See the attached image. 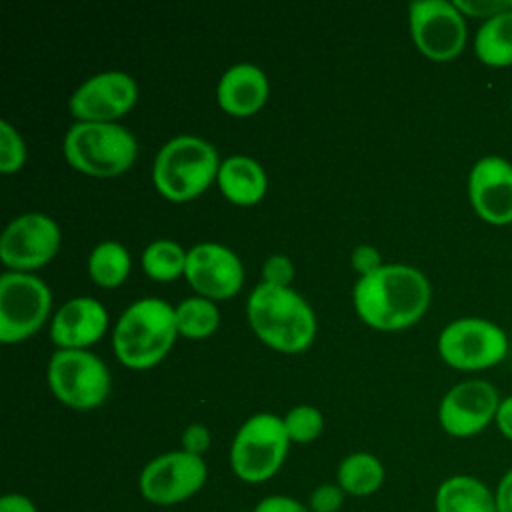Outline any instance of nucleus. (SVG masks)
<instances>
[{
  "instance_id": "1",
  "label": "nucleus",
  "mask_w": 512,
  "mask_h": 512,
  "mask_svg": "<svg viewBox=\"0 0 512 512\" xmlns=\"http://www.w3.org/2000/svg\"><path fill=\"white\" fill-rule=\"evenodd\" d=\"M432 286L422 270L410 264H382L360 276L352 288L358 318L384 332L414 326L428 310Z\"/></svg>"
},
{
  "instance_id": "2",
  "label": "nucleus",
  "mask_w": 512,
  "mask_h": 512,
  "mask_svg": "<svg viewBox=\"0 0 512 512\" xmlns=\"http://www.w3.org/2000/svg\"><path fill=\"white\" fill-rule=\"evenodd\" d=\"M246 318L254 334L286 354L306 350L316 336V314L292 286L260 282L246 300Z\"/></svg>"
},
{
  "instance_id": "3",
  "label": "nucleus",
  "mask_w": 512,
  "mask_h": 512,
  "mask_svg": "<svg viewBox=\"0 0 512 512\" xmlns=\"http://www.w3.org/2000/svg\"><path fill=\"white\" fill-rule=\"evenodd\" d=\"M178 336L174 306L146 296L134 300L116 320L112 348L126 368L148 370L170 352Z\"/></svg>"
},
{
  "instance_id": "4",
  "label": "nucleus",
  "mask_w": 512,
  "mask_h": 512,
  "mask_svg": "<svg viewBox=\"0 0 512 512\" xmlns=\"http://www.w3.org/2000/svg\"><path fill=\"white\" fill-rule=\"evenodd\" d=\"M220 164L212 142L194 134H180L158 150L152 162V182L166 200L188 202L216 182Z\"/></svg>"
},
{
  "instance_id": "5",
  "label": "nucleus",
  "mask_w": 512,
  "mask_h": 512,
  "mask_svg": "<svg viewBox=\"0 0 512 512\" xmlns=\"http://www.w3.org/2000/svg\"><path fill=\"white\" fill-rule=\"evenodd\" d=\"M66 162L94 178L124 174L138 156L134 134L118 122H74L62 142Z\"/></svg>"
},
{
  "instance_id": "6",
  "label": "nucleus",
  "mask_w": 512,
  "mask_h": 512,
  "mask_svg": "<svg viewBox=\"0 0 512 512\" xmlns=\"http://www.w3.org/2000/svg\"><path fill=\"white\" fill-rule=\"evenodd\" d=\"M288 448L290 438L284 430L282 416L258 412L234 434L230 446V468L242 482H266L282 468Z\"/></svg>"
},
{
  "instance_id": "7",
  "label": "nucleus",
  "mask_w": 512,
  "mask_h": 512,
  "mask_svg": "<svg viewBox=\"0 0 512 512\" xmlns=\"http://www.w3.org/2000/svg\"><path fill=\"white\" fill-rule=\"evenodd\" d=\"M436 348L450 368L480 372L498 366L506 358L510 342L496 322L480 316H462L440 330Z\"/></svg>"
},
{
  "instance_id": "8",
  "label": "nucleus",
  "mask_w": 512,
  "mask_h": 512,
  "mask_svg": "<svg viewBox=\"0 0 512 512\" xmlns=\"http://www.w3.org/2000/svg\"><path fill=\"white\" fill-rule=\"evenodd\" d=\"M46 380L56 400L74 410L100 406L112 388L108 366L90 350L56 348L48 360Z\"/></svg>"
},
{
  "instance_id": "9",
  "label": "nucleus",
  "mask_w": 512,
  "mask_h": 512,
  "mask_svg": "<svg viewBox=\"0 0 512 512\" xmlns=\"http://www.w3.org/2000/svg\"><path fill=\"white\" fill-rule=\"evenodd\" d=\"M52 310L50 286L32 272L0 276V342L18 344L34 336Z\"/></svg>"
},
{
  "instance_id": "10",
  "label": "nucleus",
  "mask_w": 512,
  "mask_h": 512,
  "mask_svg": "<svg viewBox=\"0 0 512 512\" xmlns=\"http://www.w3.org/2000/svg\"><path fill=\"white\" fill-rule=\"evenodd\" d=\"M408 30L416 50L434 62L454 60L468 40L466 18L450 0L410 2Z\"/></svg>"
},
{
  "instance_id": "11",
  "label": "nucleus",
  "mask_w": 512,
  "mask_h": 512,
  "mask_svg": "<svg viewBox=\"0 0 512 512\" xmlns=\"http://www.w3.org/2000/svg\"><path fill=\"white\" fill-rule=\"evenodd\" d=\"M208 478L204 456L170 450L152 458L138 476V490L150 504L174 506L192 498Z\"/></svg>"
},
{
  "instance_id": "12",
  "label": "nucleus",
  "mask_w": 512,
  "mask_h": 512,
  "mask_svg": "<svg viewBox=\"0 0 512 512\" xmlns=\"http://www.w3.org/2000/svg\"><path fill=\"white\" fill-rule=\"evenodd\" d=\"M62 242L60 226L42 212H26L8 222L0 238V260L8 270L32 272L46 266Z\"/></svg>"
},
{
  "instance_id": "13",
  "label": "nucleus",
  "mask_w": 512,
  "mask_h": 512,
  "mask_svg": "<svg viewBox=\"0 0 512 512\" xmlns=\"http://www.w3.org/2000/svg\"><path fill=\"white\" fill-rule=\"evenodd\" d=\"M500 400L492 382L482 378L462 380L438 404L440 428L452 438H472L494 424Z\"/></svg>"
},
{
  "instance_id": "14",
  "label": "nucleus",
  "mask_w": 512,
  "mask_h": 512,
  "mask_svg": "<svg viewBox=\"0 0 512 512\" xmlns=\"http://www.w3.org/2000/svg\"><path fill=\"white\" fill-rule=\"evenodd\" d=\"M138 100L136 80L122 70H106L86 78L70 96L68 108L76 122H116Z\"/></svg>"
},
{
  "instance_id": "15",
  "label": "nucleus",
  "mask_w": 512,
  "mask_h": 512,
  "mask_svg": "<svg viewBox=\"0 0 512 512\" xmlns=\"http://www.w3.org/2000/svg\"><path fill=\"white\" fill-rule=\"evenodd\" d=\"M184 278L198 296L216 302L238 294L244 284V266L232 248L220 242H198L188 250Z\"/></svg>"
},
{
  "instance_id": "16",
  "label": "nucleus",
  "mask_w": 512,
  "mask_h": 512,
  "mask_svg": "<svg viewBox=\"0 0 512 512\" xmlns=\"http://www.w3.org/2000/svg\"><path fill=\"white\" fill-rule=\"evenodd\" d=\"M468 200L480 220L512 224V162L498 154L478 158L468 172Z\"/></svg>"
},
{
  "instance_id": "17",
  "label": "nucleus",
  "mask_w": 512,
  "mask_h": 512,
  "mask_svg": "<svg viewBox=\"0 0 512 512\" xmlns=\"http://www.w3.org/2000/svg\"><path fill=\"white\" fill-rule=\"evenodd\" d=\"M108 330V312L92 296H76L64 302L50 322V338L56 348L88 350Z\"/></svg>"
},
{
  "instance_id": "18",
  "label": "nucleus",
  "mask_w": 512,
  "mask_h": 512,
  "mask_svg": "<svg viewBox=\"0 0 512 512\" xmlns=\"http://www.w3.org/2000/svg\"><path fill=\"white\" fill-rule=\"evenodd\" d=\"M270 82L266 72L252 62H238L224 70L216 84L218 106L238 118L256 114L268 100Z\"/></svg>"
},
{
  "instance_id": "19",
  "label": "nucleus",
  "mask_w": 512,
  "mask_h": 512,
  "mask_svg": "<svg viewBox=\"0 0 512 512\" xmlns=\"http://www.w3.org/2000/svg\"><path fill=\"white\" fill-rule=\"evenodd\" d=\"M216 184L226 200L238 206L260 202L268 190V176L262 164L246 154H232L222 160Z\"/></svg>"
},
{
  "instance_id": "20",
  "label": "nucleus",
  "mask_w": 512,
  "mask_h": 512,
  "mask_svg": "<svg viewBox=\"0 0 512 512\" xmlns=\"http://www.w3.org/2000/svg\"><path fill=\"white\" fill-rule=\"evenodd\" d=\"M434 512H496L494 490L470 474L448 476L436 488Z\"/></svg>"
},
{
  "instance_id": "21",
  "label": "nucleus",
  "mask_w": 512,
  "mask_h": 512,
  "mask_svg": "<svg viewBox=\"0 0 512 512\" xmlns=\"http://www.w3.org/2000/svg\"><path fill=\"white\" fill-rule=\"evenodd\" d=\"M474 54L488 68L512 66V4L478 26Z\"/></svg>"
},
{
  "instance_id": "22",
  "label": "nucleus",
  "mask_w": 512,
  "mask_h": 512,
  "mask_svg": "<svg viewBox=\"0 0 512 512\" xmlns=\"http://www.w3.org/2000/svg\"><path fill=\"white\" fill-rule=\"evenodd\" d=\"M384 478V464L370 452H352L344 456L336 470V484L350 496H370L378 492Z\"/></svg>"
},
{
  "instance_id": "23",
  "label": "nucleus",
  "mask_w": 512,
  "mask_h": 512,
  "mask_svg": "<svg viewBox=\"0 0 512 512\" xmlns=\"http://www.w3.org/2000/svg\"><path fill=\"white\" fill-rule=\"evenodd\" d=\"M130 252L118 240H102L88 256V274L102 288H118L130 274Z\"/></svg>"
},
{
  "instance_id": "24",
  "label": "nucleus",
  "mask_w": 512,
  "mask_h": 512,
  "mask_svg": "<svg viewBox=\"0 0 512 512\" xmlns=\"http://www.w3.org/2000/svg\"><path fill=\"white\" fill-rule=\"evenodd\" d=\"M174 314L178 334L188 340H204L212 336L220 324V310L214 300L198 294L178 302Z\"/></svg>"
},
{
  "instance_id": "25",
  "label": "nucleus",
  "mask_w": 512,
  "mask_h": 512,
  "mask_svg": "<svg viewBox=\"0 0 512 512\" xmlns=\"http://www.w3.org/2000/svg\"><path fill=\"white\" fill-rule=\"evenodd\" d=\"M186 256L188 250H184L178 242L170 238H158L144 248L142 268L152 280L170 282L184 276Z\"/></svg>"
},
{
  "instance_id": "26",
  "label": "nucleus",
  "mask_w": 512,
  "mask_h": 512,
  "mask_svg": "<svg viewBox=\"0 0 512 512\" xmlns=\"http://www.w3.org/2000/svg\"><path fill=\"white\" fill-rule=\"evenodd\" d=\"M282 422H284V430H286L290 442H298V444L314 442L324 430V416L312 404L292 406L282 416Z\"/></svg>"
},
{
  "instance_id": "27",
  "label": "nucleus",
  "mask_w": 512,
  "mask_h": 512,
  "mask_svg": "<svg viewBox=\"0 0 512 512\" xmlns=\"http://www.w3.org/2000/svg\"><path fill=\"white\" fill-rule=\"evenodd\" d=\"M26 144L20 132L8 122L0 120V170L4 174L18 172L26 162Z\"/></svg>"
},
{
  "instance_id": "28",
  "label": "nucleus",
  "mask_w": 512,
  "mask_h": 512,
  "mask_svg": "<svg viewBox=\"0 0 512 512\" xmlns=\"http://www.w3.org/2000/svg\"><path fill=\"white\" fill-rule=\"evenodd\" d=\"M294 264L286 254H270L262 264V282L272 286H290Z\"/></svg>"
},
{
  "instance_id": "29",
  "label": "nucleus",
  "mask_w": 512,
  "mask_h": 512,
  "mask_svg": "<svg viewBox=\"0 0 512 512\" xmlns=\"http://www.w3.org/2000/svg\"><path fill=\"white\" fill-rule=\"evenodd\" d=\"M344 504V490L338 484H320L312 490L308 508L312 512H338Z\"/></svg>"
},
{
  "instance_id": "30",
  "label": "nucleus",
  "mask_w": 512,
  "mask_h": 512,
  "mask_svg": "<svg viewBox=\"0 0 512 512\" xmlns=\"http://www.w3.org/2000/svg\"><path fill=\"white\" fill-rule=\"evenodd\" d=\"M464 18L488 20L510 8V0H452Z\"/></svg>"
},
{
  "instance_id": "31",
  "label": "nucleus",
  "mask_w": 512,
  "mask_h": 512,
  "mask_svg": "<svg viewBox=\"0 0 512 512\" xmlns=\"http://www.w3.org/2000/svg\"><path fill=\"white\" fill-rule=\"evenodd\" d=\"M350 264L360 276H366V274L376 272L384 262H382V254L376 246L358 244V246H354V250L350 254Z\"/></svg>"
},
{
  "instance_id": "32",
  "label": "nucleus",
  "mask_w": 512,
  "mask_h": 512,
  "mask_svg": "<svg viewBox=\"0 0 512 512\" xmlns=\"http://www.w3.org/2000/svg\"><path fill=\"white\" fill-rule=\"evenodd\" d=\"M210 430L204 424H188L182 432V450L196 454V456H204V452L210 448Z\"/></svg>"
},
{
  "instance_id": "33",
  "label": "nucleus",
  "mask_w": 512,
  "mask_h": 512,
  "mask_svg": "<svg viewBox=\"0 0 512 512\" xmlns=\"http://www.w3.org/2000/svg\"><path fill=\"white\" fill-rule=\"evenodd\" d=\"M252 512H312L308 506H304L300 500L290 498V496H282V494H274V496H266L262 498Z\"/></svg>"
},
{
  "instance_id": "34",
  "label": "nucleus",
  "mask_w": 512,
  "mask_h": 512,
  "mask_svg": "<svg viewBox=\"0 0 512 512\" xmlns=\"http://www.w3.org/2000/svg\"><path fill=\"white\" fill-rule=\"evenodd\" d=\"M494 508L496 512H512V468H508L496 482Z\"/></svg>"
},
{
  "instance_id": "35",
  "label": "nucleus",
  "mask_w": 512,
  "mask_h": 512,
  "mask_svg": "<svg viewBox=\"0 0 512 512\" xmlns=\"http://www.w3.org/2000/svg\"><path fill=\"white\" fill-rule=\"evenodd\" d=\"M494 424L498 428V432L512 442V394L510 396H504L498 404V410H496V418H494Z\"/></svg>"
},
{
  "instance_id": "36",
  "label": "nucleus",
  "mask_w": 512,
  "mask_h": 512,
  "mask_svg": "<svg viewBox=\"0 0 512 512\" xmlns=\"http://www.w3.org/2000/svg\"><path fill=\"white\" fill-rule=\"evenodd\" d=\"M0 512H38V510L32 498L10 492L0 498Z\"/></svg>"
},
{
  "instance_id": "37",
  "label": "nucleus",
  "mask_w": 512,
  "mask_h": 512,
  "mask_svg": "<svg viewBox=\"0 0 512 512\" xmlns=\"http://www.w3.org/2000/svg\"><path fill=\"white\" fill-rule=\"evenodd\" d=\"M510 112H512V98H510Z\"/></svg>"
},
{
  "instance_id": "38",
  "label": "nucleus",
  "mask_w": 512,
  "mask_h": 512,
  "mask_svg": "<svg viewBox=\"0 0 512 512\" xmlns=\"http://www.w3.org/2000/svg\"><path fill=\"white\" fill-rule=\"evenodd\" d=\"M242 512H246V510H242ZM250 512H252V510H250Z\"/></svg>"
},
{
  "instance_id": "39",
  "label": "nucleus",
  "mask_w": 512,
  "mask_h": 512,
  "mask_svg": "<svg viewBox=\"0 0 512 512\" xmlns=\"http://www.w3.org/2000/svg\"><path fill=\"white\" fill-rule=\"evenodd\" d=\"M510 4H512V0H510Z\"/></svg>"
}]
</instances>
